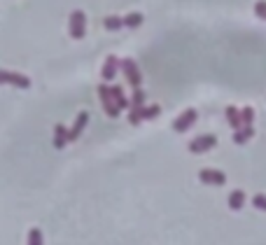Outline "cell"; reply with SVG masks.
I'll return each mask as SVG.
<instances>
[{
	"label": "cell",
	"mask_w": 266,
	"mask_h": 245,
	"mask_svg": "<svg viewBox=\"0 0 266 245\" xmlns=\"http://www.w3.org/2000/svg\"><path fill=\"white\" fill-rule=\"evenodd\" d=\"M119 68H122L124 77H126V82H129L133 89L140 87V82H143V75H140V70H138V63L133 61V59H124V61H119Z\"/></svg>",
	"instance_id": "6da1fadb"
},
{
	"label": "cell",
	"mask_w": 266,
	"mask_h": 245,
	"mask_svg": "<svg viewBox=\"0 0 266 245\" xmlns=\"http://www.w3.org/2000/svg\"><path fill=\"white\" fill-rule=\"evenodd\" d=\"M103 26L108 28V31H119V28H124V19H122V17L110 14V17H105V19H103Z\"/></svg>",
	"instance_id": "9a60e30c"
},
{
	"label": "cell",
	"mask_w": 266,
	"mask_h": 245,
	"mask_svg": "<svg viewBox=\"0 0 266 245\" xmlns=\"http://www.w3.org/2000/svg\"><path fill=\"white\" fill-rule=\"evenodd\" d=\"M226 203H229L231 210H240V208L245 205V191H243V189H233L231 194H229V198H226Z\"/></svg>",
	"instance_id": "7c38bea8"
},
{
	"label": "cell",
	"mask_w": 266,
	"mask_h": 245,
	"mask_svg": "<svg viewBox=\"0 0 266 245\" xmlns=\"http://www.w3.org/2000/svg\"><path fill=\"white\" fill-rule=\"evenodd\" d=\"M159 112H161L159 105H143V108H140V117H143V122H145V119H154V117H159Z\"/></svg>",
	"instance_id": "e0dca14e"
},
{
	"label": "cell",
	"mask_w": 266,
	"mask_h": 245,
	"mask_svg": "<svg viewBox=\"0 0 266 245\" xmlns=\"http://www.w3.org/2000/svg\"><path fill=\"white\" fill-rule=\"evenodd\" d=\"M194 122H196V110L189 108V110H184L182 115L173 122V129H175L177 133H184V131H189L191 126H194Z\"/></svg>",
	"instance_id": "52a82bcc"
},
{
	"label": "cell",
	"mask_w": 266,
	"mask_h": 245,
	"mask_svg": "<svg viewBox=\"0 0 266 245\" xmlns=\"http://www.w3.org/2000/svg\"><path fill=\"white\" fill-rule=\"evenodd\" d=\"M28 245H45V238H42V231L40 229H31L28 231Z\"/></svg>",
	"instance_id": "ffe728a7"
},
{
	"label": "cell",
	"mask_w": 266,
	"mask_h": 245,
	"mask_svg": "<svg viewBox=\"0 0 266 245\" xmlns=\"http://www.w3.org/2000/svg\"><path fill=\"white\" fill-rule=\"evenodd\" d=\"M87 124H89V112H80L75 124H73V129H68V143H73V140H77V138L82 136V131L87 129Z\"/></svg>",
	"instance_id": "ba28073f"
},
{
	"label": "cell",
	"mask_w": 266,
	"mask_h": 245,
	"mask_svg": "<svg viewBox=\"0 0 266 245\" xmlns=\"http://www.w3.org/2000/svg\"><path fill=\"white\" fill-rule=\"evenodd\" d=\"M226 119H229V124H231L233 131H238L240 126H243V122H240V110L233 108V105H229V108H226Z\"/></svg>",
	"instance_id": "5bb4252c"
},
{
	"label": "cell",
	"mask_w": 266,
	"mask_h": 245,
	"mask_svg": "<svg viewBox=\"0 0 266 245\" xmlns=\"http://www.w3.org/2000/svg\"><path fill=\"white\" fill-rule=\"evenodd\" d=\"M252 136H254L252 126H240L238 131H233V143H236V145H245Z\"/></svg>",
	"instance_id": "4fadbf2b"
},
{
	"label": "cell",
	"mask_w": 266,
	"mask_h": 245,
	"mask_svg": "<svg viewBox=\"0 0 266 245\" xmlns=\"http://www.w3.org/2000/svg\"><path fill=\"white\" fill-rule=\"evenodd\" d=\"M129 122L133 124V126L143 122V117H140V108H131L129 110Z\"/></svg>",
	"instance_id": "603a6c76"
},
{
	"label": "cell",
	"mask_w": 266,
	"mask_h": 245,
	"mask_svg": "<svg viewBox=\"0 0 266 245\" xmlns=\"http://www.w3.org/2000/svg\"><path fill=\"white\" fill-rule=\"evenodd\" d=\"M217 145V136H212V133H203V136L194 138L189 145H187V150L191 152V154H203V152L212 150Z\"/></svg>",
	"instance_id": "7a4b0ae2"
},
{
	"label": "cell",
	"mask_w": 266,
	"mask_h": 245,
	"mask_svg": "<svg viewBox=\"0 0 266 245\" xmlns=\"http://www.w3.org/2000/svg\"><path fill=\"white\" fill-rule=\"evenodd\" d=\"M198 180L203 184H215V187H222V184H226V175L222 173V170L217 168H203L198 170Z\"/></svg>",
	"instance_id": "5b68a950"
},
{
	"label": "cell",
	"mask_w": 266,
	"mask_h": 245,
	"mask_svg": "<svg viewBox=\"0 0 266 245\" xmlns=\"http://www.w3.org/2000/svg\"><path fill=\"white\" fill-rule=\"evenodd\" d=\"M145 105V91L140 87L133 89V98H131V108H143ZM129 108V110H131Z\"/></svg>",
	"instance_id": "ac0fdd59"
},
{
	"label": "cell",
	"mask_w": 266,
	"mask_h": 245,
	"mask_svg": "<svg viewBox=\"0 0 266 245\" xmlns=\"http://www.w3.org/2000/svg\"><path fill=\"white\" fill-rule=\"evenodd\" d=\"M68 145V129L63 124H56L54 126V147L56 150H63Z\"/></svg>",
	"instance_id": "8fae6325"
},
{
	"label": "cell",
	"mask_w": 266,
	"mask_h": 245,
	"mask_svg": "<svg viewBox=\"0 0 266 245\" xmlns=\"http://www.w3.org/2000/svg\"><path fill=\"white\" fill-rule=\"evenodd\" d=\"M98 98H101V103H103L105 115H108V117H119V108L115 105L112 96H110V87H108V84H101V87H98Z\"/></svg>",
	"instance_id": "8992f818"
},
{
	"label": "cell",
	"mask_w": 266,
	"mask_h": 245,
	"mask_svg": "<svg viewBox=\"0 0 266 245\" xmlns=\"http://www.w3.org/2000/svg\"><path fill=\"white\" fill-rule=\"evenodd\" d=\"M117 73H119V59H117V56H108V59H105V63H103V70H101L103 80L112 82L117 77Z\"/></svg>",
	"instance_id": "9c48e42d"
},
{
	"label": "cell",
	"mask_w": 266,
	"mask_h": 245,
	"mask_svg": "<svg viewBox=\"0 0 266 245\" xmlns=\"http://www.w3.org/2000/svg\"><path fill=\"white\" fill-rule=\"evenodd\" d=\"M140 24H143V14L140 12H131L124 17V26L126 28H138Z\"/></svg>",
	"instance_id": "2e32d148"
},
{
	"label": "cell",
	"mask_w": 266,
	"mask_h": 245,
	"mask_svg": "<svg viewBox=\"0 0 266 245\" xmlns=\"http://www.w3.org/2000/svg\"><path fill=\"white\" fill-rule=\"evenodd\" d=\"M110 96H112L115 105L119 108V112H122V110H129V108H131V101L126 98V96H124L122 87H110Z\"/></svg>",
	"instance_id": "30bf717a"
},
{
	"label": "cell",
	"mask_w": 266,
	"mask_h": 245,
	"mask_svg": "<svg viewBox=\"0 0 266 245\" xmlns=\"http://www.w3.org/2000/svg\"><path fill=\"white\" fill-rule=\"evenodd\" d=\"M252 205L257 208V210L266 212V194H254V196H252Z\"/></svg>",
	"instance_id": "44dd1931"
},
{
	"label": "cell",
	"mask_w": 266,
	"mask_h": 245,
	"mask_svg": "<svg viewBox=\"0 0 266 245\" xmlns=\"http://www.w3.org/2000/svg\"><path fill=\"white\" fill-rule=\"evenodd\" d=\"M84 33H87V14L82 10H75L70 14V35L75 40H82Z\"/></svg>",
	"instance_id": "277c9868"
},
{
	"label": "cell",
	"mask_w": 266,
	"mask_h": 245,
	"mask_svg": "<svg viewBox=\"0 0 266 245\" xmlns=\"http://www.w3.org/2000/svg\"><path fill=\"white\" fill-rule=\"evenodd\" d=\"M254 14L266 21V0H257V3H254Z\"/></svg>",
	"instance_id": "7402d4cb"
},
{
	"label": "cell",
	"mask_w": 266,
	"mask_h": 245,
	"mask_svg": "<svg viewBox=\"0 0 266 245\" xmlns=\"http://www.w3.org/2000/svg\"><path fill=\"white\" fill-rule=\"evenodd\" d=\"M240 122H243V126H252V122H254V110L250 108V105L240 110Z\"/></svg>",
	"instance_id": "d6986e66"
},
{
	"label": "cell",
	"mask_w": 266,
	"mask_h": 245,
	"mask_svg": "<svg viewBox=\"0 0 266 245\" xmlns=\"http://www.w3.org/2000/svg\"><path fill=\"white\" fill-rule=\"evenodd\" d=\"M0 84H10V87L17 89H31V80L21 73H14V70H3L0 68Z\"/></svg>",
	"instance_id": "3957f363"
}]
</instances>
